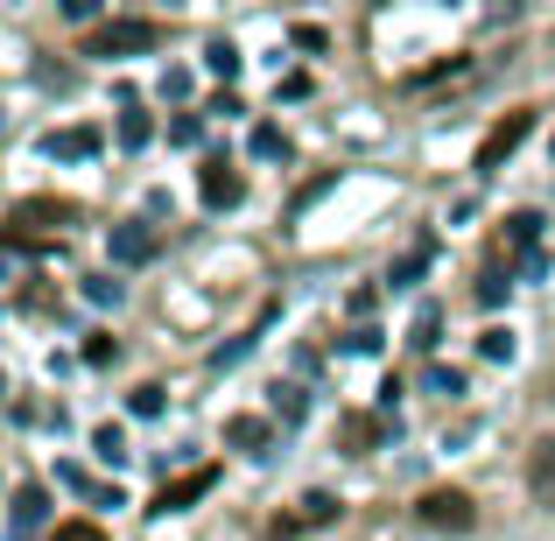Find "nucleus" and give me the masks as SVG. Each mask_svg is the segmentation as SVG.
Listing matches in <instances>:
<instances>
[{
	"label": "nucleus",
	"instance_id": "1",
	"mask_svg": "<svg viewBox=\"0 0 555 541\" xmlns=\"http://www.w3.org/2000/svg\"><path fill=\"white\" fill-rule=\"evenodd\" d=\"M163 42V22L155 14H113V22H99L92 36H85V56H141Z\"/></svg>",
	"mask_w": 555,
	"mask_h": 541
},
{
	"label": "nucleus",
	"instance_id": "2",
	"mask_svg": "<svg viewBox=\"0 0 555 541\" xmlns=\"http://www.w3.org/2000/svg\"><path fill=\"white\" fill-rule=\"evenodd\" d=\"M415 520L429 534H472L478 528V506H472V492L436 486V492H422V500H415Z\"/></svg>",
	"mask_w": 555,
	"mask_h": 541
},
{
	"label": "nucleus",
	"instance_id": "3",
	"mask_svg": "<svg viewBox=\"0 0 555 541\" xmlns=\"http://www.w3.org/2000/svg\"><path fill=\"white\" fill-rule=\"evenodd\" d=\"M106 254H113V268H149V260L163 254V232H155L149 218H120V226L106 232Z\"/></svg>",
	"mask_w": 555,
	"mask_h": 541
},
{
	"label": "nucleus",
	"instance_id": "4",
	"mask_svg": "<svg viewBox=\"0 0 555 541\" xmlns=\"http://www.w3.org/2000/svg\"><path fill=\"white\" fill-rule=\"evenodd\" d=\"M534 134V113L528 106H514V113H506V120L500 127H492V134L486 141H478V155H472V169H478V177H492V169H500L506 163V155H514L520 149V141H528Z\"/></svg>",
	"mask_w": 555,
	"mask_h": 541
},
{
	"label": "nucleus",
	"instance_id": "5",
	"mask_svg": "<svg viewBox=\"0 0 555 541\" xmlns=\"http://www.w3.org/2000/svg\"><path fill=\"white\" fill-rule=\"evenodd\" d=\"M70 218H78V204H70V197H22V204H14V218H8V232H14V240H28L36 226H70Z\"/></svg>",
	"mask_w": 555,
	"mask_h": 541
},
{
	"label": "nucleus",
	"instance_id": "6",
	"mask_svg": "<svg viewBox=\"0 0 555 541\" xmlns=\"http://www.w3.org/2000/svg\"><path fill=\"white\" fill-rule=\"evenodd\" d=\"M211 486H218V464H197V472H183V478H163V492H155L149 514H183V506L204 500Z\"/></svg>",
	"mask_w": 555,
	"mask_h": 541
},
{
	"label": "nucleus",
	"instance_id": "7",
	"mask_svg": "<svg viewBox=\"0 0 555 541\" xmlns=\"http://www.w3.org/2000/svg\"><path fill=\"white\" fill-rule=\"evenodd\" d=\"M197 197L211 204V211H225V204H240V197H246V177L225 163V155H211V163L197 169Z\"/></svg>",
	"mask_w": 555,
	"mask_h": 541
},
{
	"label": "nucleus",
	"instance_id": "8",
	"mask_svg": "<svg viewBox=\"0 0 555 541\" xmlns=\"http://www.w3.org/2000/svg\"><path fill=\"white\" fill-rule=\"evenodd\" d=\"M99 149H106V134H99V127H56V134L42 141V155H50V163H92Z\"/></svg>",
	"mask_w": 555,
	"mask_h": 541
},
{
	"label": "nucleus",
	"instance_id": "9",
	"mask_svg": "<svg viewBox=\"0 0 555 541\" xmlns=\"http://www.w3.org/2000/svg\"><path fill=\"white\" fill-rule=\"evenodd\" d=\"M8 520H14V534H36L42 528V520H50V492H42L36 486V478H28V486H14V506H8Z\"/></svg>",
	"mask_w": 555,
	"mask_h": 541
},
{
	"label": "nucleus",
	"instance_id": "10",
	"mask_svg": "<svg viewBox=\"0 0 555 541\" xmlns=\"http://www.w3.org/2000/svg\"><path fill=\"white\" fill-rule=\"evenodd\" d=\"M429 260H436V240L422 232V240H415V246H408V254H401V260L387 268V288H415L422 274H429Z\"/></svg>",
	"mask_w": 555,
	"mask_h": 541
},
{
	"label": "nucleus",
	"instance_id": "11",
	"mask_svg": "<svg viewBox=\"0 0 555 541\" xmlns=\"http://www.w3.org/2000/svg\"><path fill=\"white\" fill-rule=\"evenodd\" d=\"M528 486H534V500L555 514V443H534V458H528Z\"/></svg>",
	"mask_w": 555,
	"mask_h": 541
},
{
	"label": "nucleus",
	"instance_id": "12",
	"mask_svg": "<svg viewBox=\"0 0 555 541\" xmlns=\"http://www.w3.org/2000/svg\"><path fill=\"white\" fill-rule=\"evenodd\" d=\"M534 240H542V211H514V218H506L500 246H514V254H528V260H534Z\"/></svg>",
	"mask_w": 555,
	"mask_h": 541
},
{
	"label": "nucleus",
	"instance_id": "13",
	"mask_svg": "<svg viewBox=\"0 0 555 541\" xmlns=\"http://www.w3.org/2000/svg\"><path fill=\"white\" fill-rule=\"evenodd\" d=\"M268 436H274L268 415H232V422H225V443H232V450H268Z\"/></svg>",
	"mask_w": 555,
	"mask_h": 541
},
{
	"label": "nucleus",
	"instance_id": "14",
	"mask_svg": "<svg viewBox=\"0 0 555 541\" xmlns=\"http://www.w3.org/2000/svg\"><path fill=\"white\" fill-rule=\"evenodd\" d=\"M268 408H274V422H282V429H296V422L310 415V394H302V387H268Z\"/></svg>",
	"mask_w": 555,
	"mask_h": 541
},
{
	"label": "nucleus",
	"instance_id": "15",
	"mask_svg": "<svg viewBox=\"0 0 555 541\" xmlns=\"http://www.w3.org/2000/svg\"><path fill=\"white\" fill-rule=\"evenodd\" d=\"M379 436H387V422H379V415H345V443H352V458L379 450Z\"/></svg>",
	"mask_w": 555,
	"mask_h": 541
},
{
	"label": "nucleus",
	"instance_id": "16",
	"mask_svg": "<svg viewBox=\"0 0 555 541\" xmlns=\"http://www.w3.org/2000/svg\"><path fill=\"white\" fill-rule=\"evenodd\" d=\"M149 141H155V113H141V106H127V113H120V149H127V155H134V149H149Z\"/></svg>",
	"mask_w": 555,
	"mask_h": 541
},
{
	"label": "nucleus",
	"instance_id": "17",
	"mask_svg": "<svg viewBox=\"0 0 555 541\" xmlns=\"http://www.w3.org/2000/svg\"><path fill=\"white\" fill-rule=\"evenodd\" d=\"M204 70H211V78H240V50H232V42L225 36H218V42H204Z\"/></svg>",
	"mask_w": 555,
	"mask_h": 541
},
{
	"label": "nucleus",
	"instance_id": "18",
	"mask_svg": "<svg viewBox=\"0 0 555 541\" xmlns=\"http://www.w3.org/2000/svg\"><path fill=\"white\" fill-rule=\"evenodd\" d=\"M436 338H443V310L422 302V310H415V338H408V345H415V352H436Z\"/></svg>",
	"mask_w": 555,
	"mask_h": 541
},
{
	"label": "nucleus",
	"instance_id": "19",
	"mask_svg": "<svg viewBox=\"0 0 555 541\" xmlns=\"http://www.w3.org/2000/svg\"><path fill=\"white\" fill-rule=\"evenodd\" d=\"M345 506L331 500V492H310V500H302V514H296V528H324V520H338Z\"/></svg>",
	"mask_w": 555,
	"mask_h": 541
},
{
	"label": "nucleus",
	"instance_id": "20",
	"mask_svg": "<svg viewBox=\"0 0 555 541\" xmlns=\"http://www.w3.org/2000/svg\"><path fill=\"white\" fill-rule=\"evenodd\" d=\"M246 149H254L260 163H274V155H282V163H288V134H282V127H268V120L254 127V141H246Z\"/></svg>",
	"mask_w": 555,
	"mask_h": 541
},
{
	"label": "nucleus",
	"instance_id": "21",
	"mask_svg": "<svg viewBox=\"0 0 555 541\" xmlns=\"http://www.w3.org/2000/svg\"><path fill=\"white\" fill-rule=\"evenodd\" d=\"M92 450H99L106 464H127V436H120V422H99V429H92Z\"/></svg>",
	"mask_w": 555,
	"mask_h": 541
},
{
	"label": "nucleus",
	"instance_id": "22",
	"mask_svg": "<svg viewBox=\"0 0 555 541\" xmlns=\"http://www.w3.org/2000/svg\"><path fill=\"white\" fill-rule=\"evenodd\" d=\"M274 317V310H268ZM268 317H260V324H268ZM260 324L254 331H246V338H232V345H218V352H211V365H218V373H225V365H240L246 352H254V345H260Z\"/></svg>",
	"mask_w": 555,
	"mask_h": 541
},
{
	"label": "nucleus",
	"instance_id": "23",
	"mask_svg": "<svg viewBox=\"0 0 555 541\" xmlns=\"http://www.w3.org/2000/svg\"><path fill=\"white\" fill-rule=\"evenodd\" d=\"M422 387L443 394V401H457V394H464V373H457V365H429V373H422Z\"/></svg>",
	"mask_w": 555,
	"mask_h": 541
},
{
	"label": "nucleus",
	"instance_id": "24",
	"mask_svg": "<svg viewBox=\"0 0 555 541\" xmlns=\"http://www.w3.org/2000/svg\"><path fill=\"white\" fill-rule=\"evenodd\" d=\"M169 141H177V149H197L204 141V113H177V120H169Z\"/></svg>",
	"mask_w": 555,
	"mask_h": 541
},
{
	"label": "nucleus",
	"instance_id": "25",
	"mask_svg": "<svg viewBox=\"0 0 555 541\" xmlns=\"http://www.w3.org/2000/svg\"><path fill=\"white\" fill-rule=\"evenodd\" d=\"M85 302H99V310H120V282H113V274H92V282H85Z\"/></svg>",
	"mask_w": 555,
	"mask_h": 541
},
{
	"label": "nucleus",
	"instance_id": "26",
	"mask_svg": "<svg viewBox=\"0 0 555 541\" xmlns=\"http://www.w3.org/2000/svg\"><path fill=\"white\" fill-rule=\"evenodd\" d=\"M506 288H514V282H506L500 268H486V274H478V302H486V310H500V302H506Z\"/></svg>",
	"mask_w": 555,
	"mask_h": 541
},
{
	"label": "nucleus",
	"instance_id": "27",
	"mask_svg": "<svg viewBox=\"0 0 555 541\" xmlns=\"http://www.w3.org/2000/svg\"><path fill=\"white\" fill-rule=\"evenodd\" d=\"M478 359H514V331H506V324H492L486 338H478Z\"/></svg>",
	"mask_w": 555,
	"mask_h": 541
},
{
	"label": "nucleus",
	"instance_id": "28",
	"mask_svg": "<svg viewBox=\"0 0 555 541\" xmlns=\"http://www.w3.org/2000/svg\"><path fill=\"white\" fill-rule=\"evenodd\" d=\"M50 541H106V528H99V520H64Z\"/></svg>",
	"mask_w": 555,
	"mask_h": 541
},
{
	"label": "nucleus",
	"instance_id": "29",
	"mask_svg": "<svg viewBox=\"0 0 555 541\" xmlns=\"http://www.w3.org/2000/svg\"><path fill=\"white\" fill-rule=\"evenodd\" d=\"M113 359H120V345H113L106 331H99V338H85V365H113Z\"/></svg>",
	"mask_w": 555,
	"mask_h": 541
},
{
	"label": "nucleus",
	"instance_id": "30",
	"mask_svg": "<svg viewBox=\"0 0 555 541\" xmlns=\"http://www.w3.org/2000/svg\"><path fill=\"white\" fill-rule=\"evenodd\" d=\"M127 408H134V415H163V387H155V379H149V387H134V401H127Z\"/></svg>",
	"mask_w": 555,
	"mask_h": 541
},
{
	"label": "nucleus",
	"instance_id": "31",
	"mask_svg": "<svg viewBox=\"0 0 555 541\" xmlns=\"http://www.w3.org/2000/svg\"><path fill=\"white\" fill-rule=\"evenodd\" d=\"M345 352H379V331L373 324H352V331H345Z\"/></svg>",
	"mask_w": 555,
	"mask_h": 541
},
{
	"label": "nucleus",
	"instance_id": "32",
	"mask_svg": "<svg viewBox=\"0 0 555 541\" xmlns=\"http://www.w3.org/2000/svg\"><path fill=\"white\" fill-rule=\"evenodd\" d=\"M56 486H70V492H92V500H99V486L78 472V464H56Z\"/></svg>",
	"mask_w": 555,
	"mask_h": 541
},
{
	"label": "nucleus",
	"instance_id": "33",
	"mask_svg": "<svg viewBox=\"0 0 555 541\" xmlns=\"http://www.w3.org/2000/svg\"><path fill=\"white\" fill-rule=\"evenodd\" d=\"M288 36H296V50H324V42H331V36H324V28H317V22H296V28H288Z\"/></svg>",
	"mask_w": 555,
	"mask_h": 541
},
{
	"label": "nucleus",
	"instance_id": "34",
	"mask_svg": "<svg viewBox=\"0 0 555 541\" xmlns=\"http://www.w3.org/2000/svg\"><path fill=\"white\" fill-rule=\"evenodd\" d=\"M274 92H282V99H310V70H288V78L274 85Z\"/></svg>",
	"mask_w": 555,
	"mask_h": 541
},
{
	"label": "nucleus",
	"instance_id": "35",
	"mask_svg": "<svg viewBox=\"0 0 555 541\" xmlns=\"http://www.w3.org/2000/svg\"><path fill=\"white\" fill-rule=\"evenodd\" d=\"M163 99H190V70H163Z\"/></svg>",
	"mask_w": 555,
	"mask_h": 541
},
{
	"label": "nucleus",
	"instance_id": "36",
	"mask_svg": "<svg viewBox=\"0 0 555 541\" xmlns=\"http://www.w3.org/2000/svg\"><path fill=\"white\" fill-rule=\"evenodd\" d=\"M373 302H379V296H373V288H352V302H345V310H352V317H359V324H366V317H373Z\"/></svg>",
	"mask_w": 555,
	"mask_h": 541
}]
</instances>
